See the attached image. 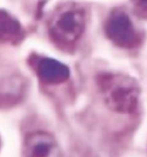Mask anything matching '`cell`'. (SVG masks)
<instances>
[{
    "instance_id": "3",
    "label": "cell",
    "mask_w": 147,
    "mask_h": 157,
    "mask_svg": "<svg viewBox=\"0 0 147 157\" xmlns=\"http://www.w3.org/2000/svg\"><path fill=\"white\" fill-rule=\"evenodd\" d=\"M105 32L115 45L123 49H133L141 42L140 33L131 17L121 9L110 14L105 23Z\"/></svg>"
},
{
    "instance_id": "7",
    "label": "cell",
    "mask_w": 147,
    "mask_h": 157,
    "mask_svg": "<svg viewBox=\"0 0 147 157\" xmlns=\"http://www.w3.org/2000/svg\"><path fill=\"white\" fill-rule=\"evenodd\" d=\"M25 37L20 22L5 9H0V43L17 45Z\"/></svg>"
},
{
    "instance_id": "6",
    "label": "cell",
    "mask_w": 147,
    "mask_h": 157,
    "mask_svg": "<svg viewBox=\"0 0 147 157\" xmlns=\"http://www.w3.org/2000/svg\"><path fill=\"white\" fill-rule=\"evenodd\" d=\"M25 155L29 156L44 157L57 154L58 146L54 138L46 132H37L29 134L25 139Z\"/></svg>"
},
{
    "instance_id": "9",
    "label": "cell",
    "mask_w": 147,
    "mask_h": 157,
    "mask_svg": "<svg viewBox=\"0 0 147 157\" xmlns=\"http://www.w3.org/2000/svg\"><path fill=\"white\" fill-rule=\"evenodd\" d=\"M0 147H1V138H0Z\"/></svg>"
},
{
    "instance_id": "4",
    "label": "cell",
    "mask_w": 147,
    "mask_h": 157,
    "mask_svg": "<svg viewBox=\"0 0 147 157\" xmlns=\"http://www.w3.org/2000/svg\"><path fill=\"white\" fill-rule=\"evenodd\" d=\"M30 64L39 80L44 85L62 84L68 79L70 75L69 68L64 63L52 58L32 57Z\"/></svg>"
},
{
    "instance_id": "8",
    "label": "cell",
    "mask_w": 147,
    "mask_h": 157,
    "mask_svg": "<svg viewBox=\"0 0 147 157\" xmlns=\"http://www.w3.org/2000/svg\"><path fill=\"white\" fill-rule=\"evenodd\" d=\"M133 4L144 12H147V0H132Z\"/></svg>"
},
{
    "instance_id": "1",
    "label": "cell",
    "mask_w": 147,
    "mask_h": 157,
    "mask_svg": "<svg viewBox=\"0 0 147 157\" xmlns=\"http://www.w3.org/2000/svg\"><path fill=\"white\" fill-rule=\"evenodd\" d=\"M98 85L106 105L111 110L132 113L137 108L139 86L131 76L121 74H102L98 77Z\"/></svg>"
},
{
    "instance_id": "5",
    "label": "cell",
    "mask_w": 147,
    "mask_h": 157,
    "mask_svg": "<svg viewBox=\"0 0 147 157\" xmlns=\"http://www.w3.org/2000/svg\"><path fill=\"white\" fill-rule=\"evenodd\" d=\"M25 92V82L15 70L0 71V109L14 107L20 102Z\"/></svg>"
},
{
    "instance_id": "2",
    "label": "cell",
    "mask_w": 147,
    "mask_h": 157,
    "mask_svg": "<svg viewBox=\"0 0 147 157\" xmlns=\"http://www.w3.org/2000/svg\"><path fill=\"white\" fill-rule=\"evenodd\" d=\"M85 13L77 6H67L59 10L50 23L51 38L57 43L71 44L78 40L85 29Z\"/></svg>"
}]
</instances>
